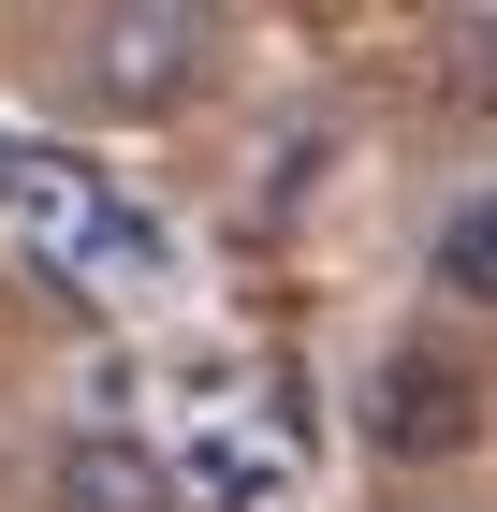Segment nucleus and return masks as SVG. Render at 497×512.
Returning a JSON list of instances; mask_svg holds the SVG:
<instances>
[{"mask_svg":"<svg viewBox=\"0 0 497 512\" xmlns=\"http://www.w3.org/2000/svg\"><path fill=\"white\" fill-rule=\"evenodd\" d=\"M424 264H439V293H454V308H497V191H468L454 220H439V249H424Z\"/></svg>","mask_w":497,"mask_h":512,"instance_id":"20e7f679","label":"nucleus"},{"mask_svg":"<svg viewBox=\"0 0 497 512\" xmlns=\"http://www.w3.org/2000/svg\"><path fill=\"white\" fill-rule=\"evenodd\" d=\"M44 483H59V512H176V469H161L147 439H103V425L59 439V469H44Z\"/></svg>","mask_w":497,"mask_h":512,"instance_id":"7ed1b4c3","label":"nucleus"},{"mask_svg":"<svg viewBox=\"0 0 497 512\" xmlns=\"http://www.w3.org/2000/svg\"><path fill=\"white\" fill-rule=\"evenodd\" d=\"M205 59H220V15H191V0H117V15H88V30H74V88H88V103H117V118L191 103Z\"/></svg>","mask_w":497,"mask_h":512,"instance_id":"f257e3e1","label":"nucleus"},{"mask_svg":"<svg viewBox=\"0 0 497 512\" xmlns=\"http://www.w3.org/2000/svg\"><path fill=\"white\" fill-rule=\"evenodd\" d=\"M366 439H381L395 469H439V454H468V439H483V381H468L454 352H381L366 366Z\"/></svg>","mask_w":497,"mask_h":512,"instance_id":"f03ea898","label":"nucleus"},{"mask_svg":"<svg viewBox=\"0 0 497 512\" xmlns=\"http://www.w3.org/2000/svg\"><path fill=\"white\" fill-rule=\"evenodd\" d=\"M439 74L483 103V88H497V15H454V30H439Z\"/></svg>","mask_w":497,"mask_h":512,"instance_id":"39448f33","label":"nucleus"}]
</instances>
